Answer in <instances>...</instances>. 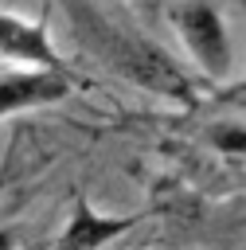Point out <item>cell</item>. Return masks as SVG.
<instances>
[{
	"label": "cell",
	"mask_w": 246,
	"mask_h": 250,
	"mask_svg": "<svg viewBox=\"0 0 246 250\" xmlns=\"http://www.w3.org/2000/svg\"><path fill=\"white\" fill-rule=\"evenodd\" d=\"M62 16L70 39L129 86H141L144 94L180 105L195 102V78L184 70V62H176V55L164 43H156L141 27L102 12L94 0H62Z\"/></svg>",
	"instance_id": "1"
},
{
	"label": "cell",
	"mask_w": 246,
	"mask_h": 250,
	"mask_svg": "<svg viewBox=\"0 0 246 250\" xmlns=\"http://www.w3.org/2000/svg\"><path fill=\"white\" fill-rule=\"evenodd\" d=\"M168 23H172L187 59L195 62V70L207 82L230 78L234 43H230V27H226V16L219 12V4H211V0H176L168 8Z\"/></svg>",
	"instance_id": "2"
},
{
	"label": "cell",
	"mask_w": 246,
	"mask_h": 250,
	"mask_svg": "<svg viewBox=\"0 0 246 250\" xmlns=\"http://www.w3.org/2000/svg\"><path fill=\"white\" fill-rule=\"evenodd\" d=\"M78 86V78L70 74V66H16L0 74V121L27 113V109H43V105H59L62 98H70Z\"/></svg>",
	"instance_id": "3"
},
{
	"label": "cell",
	"mask_w": 246,
	"mask_h": 250,
	"mask_svg": "<svg viewBox=\"0 0 246 250\" xmlns=\"http://www.w3.org/2000/svg\"><path fill=\"white\" fill-rule=\"evenodd\" d=\"M0 59L16 66H66L47 23L27 20L20 12H4V8H0Z\"/></svg>",
	"instance_id": "4"
},
{
	"label": "cell",
	"mask_w": 246,
	"mask_h": 250,
	"mask_svg": "<svg viewBox=\"0 0 246 250\" xmlns=\"http://www.w3.org/2000/svg\"><path fill=\"white\" fill-rule=\"evenodd\" d=\"M137 227V215H105L98 211L82 191L74 195L70 203V215H66V227L55 234L59 246H74V250H94V246H105L113 238H121L125 230Z\"/></svg>",
	"instance_id": "5"
},
{
	"label": "cell",
	"mask_w": 246,
	"mask_h": 250,
	"mask_svg": "<svg viewBox=\"0 0 246 250\" xmlns=\"http://www.w3.org/2000/svg\"><path fill=\"white\" fill-rule=\"evenodd\" d=\"M207 141L223 156H246V125H238V121H215L207 129Z\"/></svg>",
	"instance_id": "6"
}]
</instances>
